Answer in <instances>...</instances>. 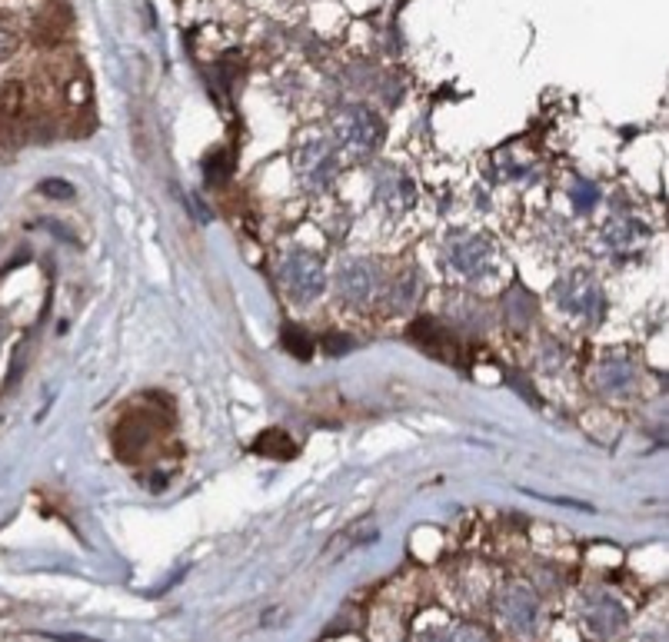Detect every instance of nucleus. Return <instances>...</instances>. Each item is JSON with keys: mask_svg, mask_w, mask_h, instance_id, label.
Instances as JSON below:
<instances>
[{"mask_svg": "<svg viewBox=\"0 0 669 642\" xmlns=\"http://www.w3.org/2000/svg\"><path fill=\"white\" fill-rule=\"evenodd\" d=\"M280 283L290 294V300L296 303H310L323 294V283H327V273H323V263L320 257L306 253V250H294L286 253L284 263H280Z\"/></svg>", "mask_w": 669, "mask_h": 642, "instance_id": "nucleus-1", "label": "nucleus"}, {"mask_svg": "<svg viewBox=\"0 0 669 642\" xmlns=\"http://www.w3.org/2000/svg\"><path fill=\"white\" fill-rule=\"evenodd\" d=\"M333 130L340 136V144H347L350 150H374L383 136V120L376 117L370 107L364 103H353V107H343L337 117H333Z\"/></svg>", "mask_w": 669, "mask_h": 642, "instance_id": "nucleus-2", "label": "nucleus"}, {"mask_svg": "<svg viewBox=\"0 0 669 642\" xmlns=\"http://www.w3.org/2000/svg\"><path fill=\"white\" fill-rule=\"evenodd\" d=\"M294 167L306 180L310 190H323V187L333 180V173H337V157H333V150H330L327 140H320V136H304L294 150Z\"/></svg>", "mask_w": 669, "mask_h": 642, "instance_id": "nucleus-3", "label": "nucleus"}, {"mask_svg": "<svg viewBox=\"0 0 669 642\" xmlns=\"http://www.w3.org/2000/svg\"><path fill=\"white\" fill-rule=\"evenodd\" d=\"M556 303L577 316H593L596 306H600V290L593 286L586 273H573V277H567L556 286Z\"/></svg>", "mask_w": 669, "mask_h": 642, "instance_id": "nucleus-4", "label": "nucleus"}, {"mask_svg": "<svg viewBox=\"0 0 669 642\" xmlns=\"http://www.w3.org/2000/svg\"><path fill=\"white\" fill-rule=\"evenodd\" d=\"M499 612L503 620H510L516 629H530L536 622V599L526 593L523 586H506L499 593Z\"/></svg>", "mask_w": 669, "mask_h": 642, "instance_id": "nucleus-5", "label": "nucleus"}, {"mask_svg": "<svg viewBox=\"0 0 669 642\" xmlns=\"http://www.w3.org/2000/svg\"><path fill=\"white\" fill-rule=\"evenodd\" d=\"M376 540V523L370 516L364 519H357V523H350L347 530H340L333 540H330L327 552H323V559L327 563H333V559H340L343 552H353L357 546H366V542H374Z\"/></svg>", "mask_w": 669, "mask_h": 642, "instance_id": "nucleus-6", "label": "nucleus"}, {"mask_svg": "<svg viewBox=\"0 0 669 642\" xmlns=\"http://www.w3.org/2000/svg\"><path fill=\"white\" fill-rule=\"evenodd\" d=\"M337 283H340L343 300H350V303H364V300L374 296V270L366 263H357V259L343 263Z\"/></svg>", "mask_w": 669, "mask_h": 642, "instance_id": "nucleus-7", "label": "nucleus"}, {"mask_svg": "<svg viewBox=\"0 0 669 642\" xmlns=\"http://www.w3.org/2000/svg\"><path fill=\"white\" fill-rule=\"evenodd\" d=\"M450 263L463 277H477L487 267V243L483 240H463V243H450Z\"/></svg>", "mask_w": 669, "mask_h": 642, "instance_id": "nucleus-8", "label": "nucleus"}, {"mask_svg": "<svg viewBox=\"0 0 669 642\" xmlns=\"http://www.w3.org/2000/svg\"><path fill=\"white\" fill-rule=\"evenodd\" d=\"M250 450L257 453V456H270V460H294L296 456V443L290 440V433L286 429H263L260 436L253 440V446Z\"/></svg>", "mask_w": 669, "mask_h": 642, "instance_id": "nucleus-9", "label": "nucleus"}, {"mask_svg": "<svg viewBox=\"0 0 669 642\" xmlns=\"http://www.w3.org/2000/svg\"><path fill=\"white\" fill-rule=\"evenodd\" d=\"M380 200L397 214V210H409L413 207V200H417V190H413V183L407 180V177H400V173H393L386 183H380Z\"/></svg>", "mask_w": 669, "mask_h": 642, "instance_id": "nucleus-10", "label": "nucleus"}, {"mask_svg": "<svg viewBox=\"0 0 669 642\" xmlns=\"http://www.w3.org/2000/svg\"><path fill=\"white\" fill-rule=\"evenodd\" d=\"M21 110H23V84L11 80V84L0 87V117L13 120V117H21Z\"/></svg>", "mask_w": 669, "mask_h": 642, "instance_id": "nucleus-11", "label": "nucleus"}, {"mask_svg": "<svg viewBox=\"0 0 669 642\" xmlns=\"http://www.w3.org/2000/svg\"><path fill=\"white\" fill-rule=\"evenodd\" d=\"M230 170H233V163H230L227 154H216V157L207 160L204 177H207V183H210V187H220V183H227Z\"/></svg>", "mask_w": 669, "mask_h": 642, "instance_id": "nucleus-12", "label": "nucleus"}, {"mask_svg": "<svg viewBox=\"0 0 669 642\" xmlns=\"http://www.w3.org/2000/svg\"><path fill=\"white\" fill-rule=\"evenodd\" d=\"M284 347L290 349V353H296L300 360H306V356H310V349H313V339L306 337L300 327H286L284 330Z\"/></svg>", "mask_w": 669, "mask_h": 642, "instance_id": "nucleus-13", "label": "nucleus"}, {"mask_svg": "<svg viewBox=\"0 0 669 642\" xmlns=\"http://www.w3.org/2000/svg\"><path fill=\"white\" fill-rule=\"evenodd\" d=\"M320 343H323V349H327L330 356H343V353L353 347V339L350 337H340V333H327V337L320 339Z\"/></svg>", "mask_w": 669, "mask_h": 642, "instance_id": "nucleus-14", "label": "nucleus"}, {"mask_svg": "<svg viewBox=\"0 0 669 642\" xmlns=\"http://www.w3.org/2000/svg\"><path fill=\"white\" fill-rule=\"evenodd\" d=\"M40 190H44L47 197H57V200H70V197H74V183H67V180H44V183H40Z\"/></svg>", "mask_w": 669, "mask_h": 642, "instance_id": "nucleus-15", "label": "nucleus"}, {"mask_svg": "<svg viewBox=\"0 0 669 642\" xmlns=\"http://www.w3.org/2000/svg\"><path fill=\"white\" fill-rule=\"evenodd\" d=\"M13 50H17V34L7 31V27H0V60L13 57Z\"/></svg>", "mask_w": 669, "mask_h": 642, "instance_id": "nucleus-16", "label": "nucleus"}, {"mask_svg": "<svg viewBox=\"0 0 669 642\" xmlns=\"http://www.w3.org/2000/svg\"><path fill=\"white\" fill-rule=\"evenodd\" d=\"M187 203L193 207V214H197V220H200V224H210V210H207L204 203H200V197H193V193H187Z\"/></svg>", "mask_w": 669, "mask_h": 642, "instance_id": "nucleus-17", "label": "nucleus"}]
</instances>
